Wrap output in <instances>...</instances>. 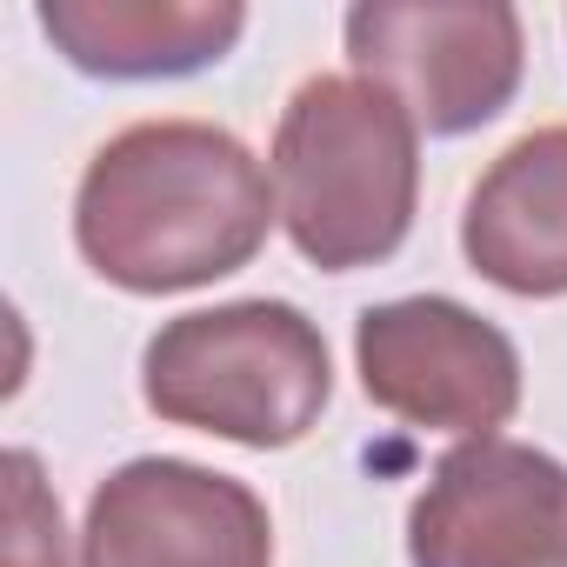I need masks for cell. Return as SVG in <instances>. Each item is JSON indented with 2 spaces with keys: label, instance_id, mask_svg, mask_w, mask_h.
Here are the masks:
<instances>
[{
  "label": "cell",
  "instance_id": "cell-6",
  "mask_svg": "<svg viewBox=\"0 0 567 567\" xmlns=\"http://www.w3.org/2000/svg\"><path fill=\"white\" fill-rule=\"evenodd\" d=\"M94 567H267V520L220 474L141 461L94 501Z\"/></svg>",
  "mask_w": 567,
  "mask_h": 567
},
{
  "label": "cell",
  "instance_id": "cell-1",
  "mask_svg": "<svg viewBox=\"0 0 567 567\" xmlns=\"http://www.w3.org/2000/svg\"><path fill=\"white\" fill-rule=\"evenodd\" d=\"M267 227V181L214 127H134L81 187V247L121 288L161 295L234 274Z\"/></svg>",
  "mask_w": 567,
  "mask_h": 567
},
{
  "label": "cell",
  "instance_id": "cell-2",
  "mask_svg": "<svg viewBox=\"0 0 567 567\" xmlns=\"http://www.w3.org/2000/svg\"><path fill=\"white\" fill-rule=\"evenodd\" d=\"M280 207L308 260H381L414 207L408 107L368 81H308L280 121Z\"/></svg>",
  "mask_w": 567,
  "mask_h": 567
},
{
  "label": "cell",
  "instance_id": "cell-5",
  "mask_svg": "<svg viewBox=\"0 0 567 567\" xmlns=\"http://www.w3.org/2000/svg\"><path fill=\"white\" fill-rule=\"evenodd\" d=\"M567 474L527 447H467L414 507L421 567H554Z\"/></svg>",
  "mask_w": 567,
  "mask_h": 567
},
{
  "label": "cell",
  "instance_id": "cell-3",
  "mask_svg": "<svg viewBox=\"0 0 567 567\" xmlns=\"http://www.w3.org/2000/svg\"><path fill=\"white\" fill-rule=\"evenodd\" d=\"M147 401L207 434L280 447L328 401V348L295 308L267 301L187 315L147 348Z\"/></svg>",
  "mask_w": 567,
  "mask_h": 567
},
{
  "label": "cell",
  "instance_id": "cell-8",
  "mask_svg": "<svg viewBox=\"0 0 567 567\" xmlns=\"http://www.w3.org/2000/svg\"><path fill=\"white\" fill-rule=\"evenodd\" d=\"M467 254L514 295L567 288V127L520 141L467 207Z\"/></svg>",
  "mask_w": 567,
  "mask_h": 567
},
{
  "label": "cell",
  "instance_id": "cell-7",
  "mask_svg": "<svg viewBox=\"0 0 567 567\" xmlns=\"http://www.w3.org/2000/svg\"><path fill=\"white\" fill-rule=\"evenodd\" d=\"M368 394L441 421V427H494L514 408V354L494 328L447 301H401L361 321Z\"/></svg>",
  "mask_w": 567,
  "mask_h": 567
},
{
  "label": "cell",
  "instance_id": "cell-4",
  "mask_svg": "<svg viewBox=\"0 0 567 567\" xmlns=\"http://www.w3.org/2000/svg\"><path fill=\"white\" fill-rule=\"evenodd\" d=\"M348 48L427 134L494 121L520 81V21L507 8H354Z\"/></svg>",
  "mask_w": 567,
  "mask_h": 567
},
{
  "label": "cell",
  "instance_id": "cell-9",
  "mask_svg": "<svg viewBox=\"0 0 567 567\" xmlns=\"http://www.w3.org/2000/svg\"><path fill=\"white\" fill-rule=\"evenodd\" d=\"M41 28L68 48L74 68L87 74H187L207 68L234 48L240 34V8H161V0H141V8H41Z\"/></svg>",
  "mask_w": 567,
  "mask_h": 567
},
{
  "label": "cell",
  "instance_id": "cell-10",
  "mask_svg": "<svg viewBox=\"0 0 567 567\" xmlns=\"http://www.w3.org/2000/svg\"><path fill=\"white\" fill-rule=\"evenodd\" d=\"M8 481H14V567H68L61 560V514L41 501L34 461L14 454L8 461Z\"/></svg>",
  "mask_w": 567,
  "mask_h": 567
}]
</instances>
